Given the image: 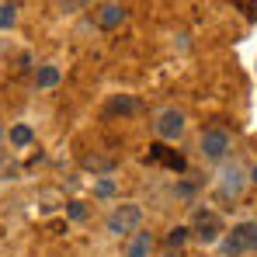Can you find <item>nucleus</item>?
<instances>
[{"instance_id": "dca6fc26", "label": "nucleus", "mask_w": 257, "mask_h": 257, "mask_svg": "<svg viewBox=\"0 0 257 257\" xmlns=\"http://www.w3.org/2000/svg\"><path fill=\"white\" fill-rule=\"evenodd\" d=\"M94 195H97V198H111V195H115V181H111V177H101V181L94 184Z\"/></svg>"}, {"instance_id": "f3484780", "label": "nucleus", "mask_w": 257, "mask_h": 257, "mask_svg": "<svg viewBox=\"0 0 257 257\" xmlns=\"http://www.w3.org/2000/svg\"><path fill=\"white\" fill-rule=\"evenodd\" d=\"M66 215H70V219H77V222H80V219H87L84 202H70V209H66Z\"/></svg>"}, {"instance_id": "5701e85b", "label": "nucleus", "mask_w": 257, "mask_h": 257, "mask_svg": "<svg viewBox=\"0 0 257 257\" xmlns=\"http://www.w3.org/2000/svg\"><path fill=\"white\" fill-rule=\"evenodd\" d=\"M0 143H4V128H0Z\"/></svg>"}, {"instance_id": "ddd939ff", "label": "nucleus", "mask_w": 257, "mask_h": 257, "mask_svg": "<svg viewBox=\"0 0 257 257\" xmlns=\"http://www.w3.org/2000/svg\"><path fill=\"white\" fill-rule=\"evenodd\" d=\"M11 143H14V146H32V143H35L32 125H14L11 128Z\"/></svg>"}, {"instance_id": "4468645a", "label": "nucleus", "mask_w": 257, "mask_h": 257, "mask_svg": "<svg viewBox=\"0 0 257 257\" xmlns=\"http://www.w3.org/2000/svg\"><path fill=\"white\" fill-rule=\"evenodd\" d=\"M188 233H191V229H188V226H174L171 233H167V243H171L174 250H181V247H184V243H188Z\"/></svg>"}, {"instance_id": "423d86ee", "label": "nucleus", "mask_w": 257, "mask_h": 257, "mask_svg": "<svg viewBox=\"0 0 257 257\" xmlns=\"http://www.w3.org/2000/svg\"><path fill=\"white\" fill-rule=\"evenodd\" d=\"M219 233H222V222H219V215H215V212H198V215H195V236H198L205 247L219 240Z\"/></svg>"}, {"instance_id": "2eb2a0df", "label": "nucleus", "mask_w": 257, "mask_h": 257, "mask_svg": "<svg viewBox=\"0 0 257 257\" xmlns=\"http://www.w3.org/2000/svg\"><path fill=\"white\" fill-rule=\"evenodd\" d=\"M14 21H18V7L14 4H0V28L7 32V28H14Z\"/></svg>"}, {"instance_id": "0eeeda50", "label": "nucleus", "mask_w": 257, "mask_h": 257, "mask_svg": "<svg viewBox=\"0 0 257 257\" xmlns=\"http://www.w3.org/2000/svg\"><path fill=\"white\" fill-rule=\"evenodd\" d=\"M122 21H125V7H122L118 0L101 4V11H97V25H101V28H118Z\"/></svg>"}, {"instance_id": "6e6552de", "label": "nucleus", "mask_w": 257, "mask_h": 257, "mask_svg": "<svg viewBox=\"0 0 257 257\" xmlns=\"http://www.w3.org/2000/svg\"><path fill=\"white\" fill-rule=\"evenodd\" d=\"M150 164H167L171 171H184L188 167V160L181 157V153H171V150H164V146H150Z\"/></svg>"}, {"instance_id": "f257e3e1", "label": "nucleus", "mask_w": 257, "mask_h": 257, "mask_svg": "<svg viewBox=\"0 0 257 257\" xmlns=\"http://www.w3.org/2000/svg\"><path fill=\"white\" fill-rule=\"evenodd\" d=\"M139 222H143V209L136 202H125V205H118L115 212L108 215V233L125 236V233H136L139 229Z\"/></svg>"}, {"instance_id": "412c9836", "label": "nucleus", "mask_w": 257, "mask_h": 257, "mask_svg": "<svg viewBox=\"0 0 257 257\" xmlns=\"http://www.w3.org/2000/svg\"><path fill=\"white\" fill-rule=\"evenodd\" d=\"M250 181H257V164H254V171H250Z\"/></svg>"}, {"instance_id": "1a4fd4ad", "label": "nucleus", "mask_w": 257, "mask_h": 257, "mask_svg": "<svg viewBox=\"0 0 257 257\" xmlns=\"http://www.w3.org/2000/svg\"><path fill=\"white\" fill-rule=\"evenodd\" d=\"M153 254V233H132L125 243V257H150Z\"/></svg>"}, {"instance_id": "aec40b11", "label": "nucleus", "mask_w": 257, "mask_h": 257, "mask_svg": "<svg viewBox=\"0 0 257 257\" xmlns=\"http://www.w3.org/2000/svg\"><path fill=\"white\" fill-rule=\"evenodd\" d=\"M236 7H243L247 14H257V0H233Z\"/></svg>"}, {"instance_id": "f8f14e48", "label": "nucleus", "mask_w": 257, "mask_h": 257, "mask_svg": "<svg viewBox=\"0 0 257 257\" xmlns=\"http://www.w3.org/2000/svg\"><path fill=\"white\" fill-rule=\"evenodd\" d=\"M84 167L94 174H108V171H115V160L111 157H84Z\"/></svg>"}, {"instance_id": "a211bd4d", "label": "nucleus", "mask_w": 257, "mask_h": 257, "mask_svg": "<svg viewBox=\"0 0 257 257\" xmlns=\"http://www.w3.org/2000/svg\"><path fill=\"white\" fill-rule=\"evenodd\" d=\"M59 7H63L66 14H73V11H84L87 0H59Z\"/></svg>"}, {"instance_id": "9b49d317", "label": "nucleus", "mask_w": 257, "mask_h": 257, "mask_svg": "<svg viewBox=\"0 0 257 257\" xmlns=\"http://www.w3.org/2000/svg\"><path fill=\"white\" fill-rule=\"evenodd\" d=\"M59 77H63V73H59V66H52V63H45V66L35 70V84H39V87H56V84H59Z\"/></svg>"}, {"instance_id": "7ed1b4c3", "label": "nucleus", "mask_w": 257, "mask_h": 257, "mask_svg": "<svg viewBox=\"0 0 257 257\" xmlns=\"http://www.w3.org/2000/svg\"><path fill=\"white\" fill-rule=\"evenodd\" d=\"M202 153H205L209 160H222V157L229 153V132H226V128H209V132H202Z\"/></svg>"}, {"instance_id": "39448f33", "label": "nucleus", "mask_w": 257, "mask_h": 257, "mask_svg": "<svg viewBox=\"0 0 257 257\" xmlns=\"http://www.w3.org/2000/svg\"><path fill=\"white\" fill-rule=\"evenodd\" d=\"M243 188H247V174L240 171L236 164L222 167V181H219V191H222V198H240V195H243Z\"/></svg>"}, {"instance_id": "20e7f679", "label": "nucleus", "mask_w": 257, "mask_h": 257, "mask_svg": "<svg viewBox=\"0 0 257 257\" xmlns=\"http://www.w3.org/2000/svg\"><path fill=\"white\" fill-rule=\"evenodd\" d=\"M153 128H157V136H160V139H177V136L184 132V115H181L177 108H164V111L157 115Z\"/></svg>"}, {"instance_id": "6ab92c4d", "label": "nucleus", "mask_w": 257, "mask_h": 257, "mask_svg": "<svg viewBox=\"0 0 257 257\" xmlns=\"http://www.w3.org/2000/svg\"><path fill=\"white\" fill-rule=\"evenodd\" d=\"M14 174H18V164H11V160L0 164V181H7V177H14Z\"/></svg>"}, {"instance_id": "4be33fe9", "label": "nucleus", "mask_w": 257, "mask_h": 257, "mask_svg": "<svg viewBox=\"0 0 257 257\" xmlns=\"http://www.w3.org/2000/svg\"><path fill=\"white\" fill-rule=\"evenodd\" d=\"M164 257H181V254H174V250H171V254H164Z\"/></svg>"}, {"instance_id": "9d476101", "label": "nucleus", "mask_w": 257, "mask_h": 257, "mask_svg": "<svg viewBox=\"0 0 257 257\" xmlns=\"http://www.w3.org/2000/svg\"><path fill=\"white\" fill-rule=\"evenodd\" d=\"M139 108H143V104H139L136 97L118 94V97H111V101H108V108H104V111H108V115H136Z\"/></svg>"}, {"instance_id": "f03ea898", "label": "nucleus", "mask_w": 257, "mask_h": 257, "mask_svg": "<svg viewBox=\"0 0 257 257\" xmlns=\"http://www.w3.org/2000/svg\"><path fill=\"white\" fill-rule=\"evenodd\" d=\"M222 250H226V257H236L243 250H257V222H236L233 233L226 236Z\"/></svg>"}]
</instances>
